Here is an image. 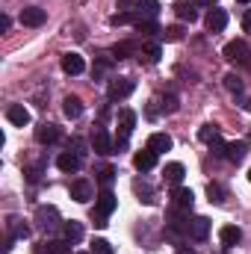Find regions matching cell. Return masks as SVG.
Here are the masks:
<instances>
[{"label":"cell","mask_w":251,"mask_h":254,"mask_svg":"<svg viewBox=\"0 0 251 254\" xmlns=\"http://www.w3.org/2000/svg\"><path fill=\"white\" fill-rule=\"evenodd\" d=\"M89 254H92V252H89Z\"/></svg>","instance_id":"cell-45"},{"label":"cell","mask_w":251,"mask_h":254,"mask_svg":"<svg viewBox=\"0 0 251 254\" xmlns=\"http://www.w3.org/2000/svg\"><path fill=\"white\" fill-rule=\"evenodd\" d=\"M243 30H246V33H251V9L243 15Z\"/></svg>","instance_id":"cell-39"},{"label":"cell","mask_w":251,"mask_h":254,"mask_svg":"<svg viewBox=\"0 0 251 254\" xmlns=\"http://www.w3.org/2000/svg\"><path fill=\"white\" fill-rule=\"evenodd\" d=\"M178 254H195L192 249H178Z\"/></svg>","instance_id":"cell-42"},{"label":"cell","mask_w":251,"mask_h":254,"mask_svg":"<svg viewBox=\"0 0 251 254\" xmlns=\"http://www.w3.org/2000/svg\"><path fill=\"white\" fill-rule=\"evenodd\" d=\"M71 198H74V201H80V204L92 201V198H95V187H92V181H86V178H77V181L71 184Z\"/></svg>","instance_id":"cell-8"},{"label":"cell","mask_w":251,"mask_h":254,"mask_svg":"<svg viewBox=\"0 0 251 254\" xmlns=\"http://www.w3.org/2000/svg\"><path fill=\"white\" fill-rule=\"evenodd\" d=\"M45 21H48V12H45V9H39V6L21 9V24H24V27H42Z\"/></svg>","instance_id":"cell-11"},{"label":"cell","mask_w":251,"mask_h":254,"mask_svg":"<svg viewBox=\"0 0 251 254\" xmlns=\"http://www.w3.org/2000/svg\"><path fill=\"white\" fill-rule=\"evenodd\" d=\"M6 225H9V237H15V240H27V237H30V228H27L21 219H9Z\"/></svg>","instance_id":"cell-27"},{"label":"cell","mask_w":251,"mask_h":254,"mask_svg":"<svg viewBox=\"0 0 251 254\" xmlns=\"http://www.w3.org/2000/svg\"><path fill=\"white\" fill-rule=\"evenodd\" d=\"M184 175H187L184 163H169V166L163 169V178H166L172 187H181V184H184Z\"/></svg>","instance_id":"cell-18"},{"label":"cell","mask_w":251,"mask_h":254,"mask_svg":"<svg viewBox=\"0 0 251 254\" xmlns=\"http://www.w3.org/2000/svg\"><path fill=\"white\" fill-rule=\"evenodd\" d=\"M222 54H225V60H228V63H237V65H243V68H251V48L243 42V39L228 42Z\"/></svg>","instance_id":"cell-2"},{"label":"cell","mask_w":251,"mask_h":254,"mask_svg":"<svg viewBox=\"0 0 251 254\" xmlns=\"http://www.w3.org/2000/svg\"><path fill=\"white\" fill-rule=\"evenodd\" d=\"M133 89H136V83H133L130 77H116V80L110 83L107 95H110V101H125L127 95H133Z\"/></svg>","instance_id":"cell-4"},{"label":"cell","mask_w":251,"mask_h":254,"mask_svg":"<svg viewBox=\"0 0 251 254\" xmlns=\"http://www.w3.org/2000/svg\"><path fill=\"white\" fill-rule=\"evenodd\" d=\"M225 145H228V142H222V136H216V139L210 142V151H213L216 157H225Z\"/></svg>","instance_id":"cell-37"},{"label":"cell","mask_w":251,"mask_h":254,"mask_svg":"<svg viewBox=\"0 0 251 254\" xmlns=\"http://www.w3.org/2000/svg\"><path fill=\"white\" fill-rule=\"evenodd\" d=\"M92 254H116L107 240H92Z\"/></svg>","instance_id":"cell-34"},{"label":"cell","mask_w":251,"mask_h":254,"mask_svg":"<svg viewBox=\"0 0 251 254\" xmlns=\"http://www.w3.org/2000/svg\"><path fill=\"white\" fill-rule=\"evenodd\" d=\"M6 119H9V125L24 127V125H30V110H27L24 104H12V107L6 110Z\"/></svg>","instance_id":"cell-13"},{"label":"cell","mask_w":251,"mask_h":254,"mask_svg":"<svg viewBox=\"0 0 251 254\" xmlns=\"http://www.w3.org/2000/svg\"><path fill=\"white\" fill-rule=\"evenodd\" d=\"M249 181H251V172H249Z\"/></svg>","instance_id":"cell-44"},{"label":"cell","mask_w":251,"mask_h":254,"mask_svg":"<svg viewBox=\"0 0 251 254\" xmlns=\"http://www.w3.org/2000/svg\"><path fill=\"white\" fill-rule=\"evenodd\" d=\"M113 178H116V169H110V166H107V169H101V178H98V181H101V187H104V190H110Z\"/></svg>","instance_id":"cell-36"},{"label":"cell","mask_w":251,"mask_h":254,"mask_svg":"<svg viewBox=\"0 0 251 254\" xmlns=\"http://www.w3.org/2000/svg\"><path fill=\"white\" fill-rule=\"evenodd\" d=\"M133 127H136V113H133V110H122V113H119V139H116L119 148H125L127 145Z\"/></svg>","instance_id":"cell-3"},{"label":"cell","mask_w":251,"mask_h":254,"mask_svg":"<svg viewBox=\"0 0 251 254\" xmlns=\"http://www.w3.org/2000/svg\"><path fill=\"white\" fill-rule=\"evenodd\" d=\"M207 234H210V219H204V216L187 219V237H192V240H207Z\"/></svg>","instance_id":"cell-10"},{"label":"cell","mask_w":251,"mask_h":254,"mask_svg":"<svg viewBox=\"0 0 251 254\" xmlns=\"http://www.w3.org/2000/svg\"><path fill=\"white\" fill-rule=\"evenodd\" d=\"M133 54H142V48H139L136 42H119V45L113 48V57H116V60H127V57H133Z\"/></svg>","instance_id":"cell-24"},{"label":"cell","mask_w":251,"mask_h":254,"mask_svg":"<svg viewBox=\"0 0 251 254\" xmlns=\"http://www.w3.org/2000/svg\"><path fill=\"white\" fill-rule=\"evenodd\" d=\"M225 86H228V92H234V95H243V92H246V83L240 80V74H228V77H225Z\"/></svg>","instance_id":"cell-31"},{"label":"cell","mask_w":251,"mask_h":254,"mask_svg":"<svg viewBox=\"0 0 251 254\" xmlns=\"http://www.w3.org/2000/svg\"><path fill=\"white\" fill-rule=\"evenodd\" d=\"M133 166H136V169H139V172H151V169H154V166H157V154H154V151H148V148H145V151H139V154H136V157H133Z\"/></svg>","instance_id":"cell-21"},{"label":"cell","mask_w":251,"mask_h":254,"mask_svg":"<svg viewBox=\"0 0 251 254\" xmlns=\"http://www.w3.org/2000/svg\"><path fill=\"white\" fill-rule=\"evenodd\" d=\"M219 240H222V246H225V249H234V246H240L243 231H240L237 225H225V228L219 231Z\"/></svg>","instance_id":"cell-17"},{"label":"cell","mask_w":251,"mask_h":254,"mask_svg":"<svg viewBox=\"0 0 251 254\" xmlns=\"http://www.w3.org/2000/svg\"><path fill=\"white\" fill-rule=\"evenodd\" d=\"M57 169L65 172V175H74V172H80L83 169V154H77V151H65L57 157Z\"/></svg>","instance_id":"cell-5"},{"label":"cell","mask_w":251,"mask_h":254,"mask_svg":"<svg viewBox=\"0 0 251 254\" xmlns=\"http://www.w3.org/2000/svg\"><path fill=\"white\" fill-rule=\"evenodd\" d=\"M207 195H210L213 204H222V201H225V190H222L219 184H207Z\"/></svg>","instance_id":"cell-32"},{"label":"cell","mask_w":251,"mask_h":254,"mask_svg":"<svg viewBox=\"0 0 251 254\" xmlns=\"http://www.w3.org/2000/svg\"><path fill=\"white\" fill-rule=\"evenodd\" d=\"M113 65H116V57H98V60H95V65H92V77H95V80H101V77H104Z\"/></svg>","instance_id":"cell-26"},{"label":"cell","mask_w":251,"mask_h":254,"mask_svg":"<svg viewBox=\"0 0 251 254\" xmlns=\"http://www.w3.org/2000/svg\"><path fill=\"white\" fill-rule=\"evenodd\" d=\"M136 33H142L145 39H151V36H157V33H163V30L157 27V21H139V24H136Z\"/></svg>","instance_id":"cell-29"},{"label":"cell","mask_w":251,"mask_h":254,"mask_svg":"<svg viewBox=\"0 0 251 254\" xmlns=\"http://www.w3.org/2000/svg\"><path fill=\"white\" fill-rule=\"evenodd\" d=\"M237 3H251V0H237Z\"/></svg>","instance_id":"cell-43"},{"label":"cell","mask_w":251,"mask_h":254,"mask_svg":"<svg viewBox=\"0 0 251 254\" xmlns=\"http://www.w3.org/2000/svg\"><path fill=\"white\" fill-rule=\"evenodd\" d=\"M83 68H86V63H83V57H80V54H65V57H63V71H65V74L77 77V74H83Z\"/></svg>","instance_id":"cell-19"},{"label":"cell","mask_w":251,"mask_h":254,"mask_svg":"<svg viewBox=\"0 0 251 254\" xmlns=\"http://www.w3.org/2000/svg\"><path fill=\"white\" fill-rule=\"evenodd\" d=\"M63 113L68 119H80V116H83V101H80L77 95H68L63 101Z\"/></svg>","instance_id":"cell-22"},{"label":"cell","mask_w":251,"mask_h":254,"mask_svg":"<svg viewBox=\"0 0 251 254\" xmlns=\"http://www.w3.org/2000/svg\"><path fill=\"white\" fill-rule=\"evenodd\" d=\"M60 136H63V130L57 125H51V122L36 127V142L39 145H54V142H60Z\"/></svg>","instance_id":"cell-9"},{"label":"cell","mask_w":251,"mask_h":254,"mask_svg":"<svg viewBox=\"0 0 251 254\" xmlns=\"http://www.w3.org/2000/svg\"><path fill=\"white\" fill-rule=\"evenodd\" d=\"M160 45L157 42H148V45H142V57H145V63H157L160 60Z\"/></svg>","instance_id":"cell-30"},{"label":"cell","mask_w":251,"mask_h":254,"mask_svg":"<svg viewBox=\"0 0 251 254\" xmlns=\"http://www.w3.org/2000/svg\"><path fill=\"white\" fill-rule=\"evenodd\" d=\"M172 204H175L178 210H192L195 195H192V190H187V187H175V192H172Z\"/></svg>","instance_id":"cell-16"},{"label":"cell","mask_w":251,"mask_h":254,"mask_svg":"<svg viewBox=\"0 0 251 254\" xmlns=\"http://www.w3.org/2000/svg\"><path fill=\"white\" fill-rule=\"evenodd\" d=\"M36 222H39V228L48 231V234L57 231V228H60V213H57V207H39Z\"/></svg>","instance_id":"cell-7"},{"label":"cell","mask_w":251,"mask_h":254,"mask_svg":"<svg viewBox=\"0 0 251 254\" xmlns=\"http://www.w3.org/2000/svg\"><path fill=\"white\" fill-rule=\"evenodd\" d=\"M63 234H65L68 243H80V240H83V225L74 222V219H71V222H63Z\"/></svg>","instance_id":"cell-25"},{"label":"cell","mask_w":251,"mask_h":254,"mask_svg":"<svg viewBox=\"0 0 251 254\" xmlns=\"http://www.w3.org/2000/svg\"><path fill=\"white\" fill-rule=\"evenodd\" d=\"M136 12L139 21H154L160 15V0H136Z\"/></svg>","instance_id":"cell-15"},{"label":"cell","mask_w":251,"mask_h":254,"mask_svg":"<svg viewBox=\"0 0 251 254\" xmlns=\"http://www.w3.org/2000/svg\"><path fill=\"white\" fill-rule=\"evenodd\" d=\"M71 246L74 243H68V240H54V243H45L36 254H71Z\"/></svg>","instance_id":"cell-23"},{"label":"cell","mask_w":251,"mask_h":254,"mask_svg":"<svg viewBox=\"0 0 251 254\" xmlns=\"http://www.w3.org/2000/svg\"><path fill=\"white\" fill-rule=\"evenodd\" d=\"M163 110H166V113H178V98H175V95H166V98H163Z\"/></svg>","instance_id":"cell-38"},{"label":"cell","mask_w":251,"mask_h":254,"mask_svg":"<svg viewBox=\"0 0 251 254\" xmlns=\"http://www.w3.org/2000/svg\"><path fill=\"white\" fill-rule=\"evenodd\" d=\"M9 27H12V21H9V18H6V15H3V21H0V30H3V33H6V30H9Z\"/></svg>","instance_id":"cell-40"},{"label":"cell","mask_w":251,"mask_h":254,"mask_svg":"<svg viewBox=\"0 0 251 254\" xmlns=\"http://www.w3.org/2000/svg\"><path fill=\"white\" fill-rule=\"evenodd\" d=\"M163 39H166V42H181V39H184V27H169V30H163Z\"/></svg>","instance_id":"cell-35"},{"label":"cell","mask_w":251,"mask_h":254,"mask_svg":"<svg viewBox=\"0 0 251 254\" xmlns=\"http://www.w3.org/2000/svg\"><path fill=\"white\" fill-rule=\"evenodd\" d=\"M92 148H95V154H101V157L116 154V145H113V139H110V133H107L104 127H98V130L92 133Z\"/></svg>","instance_id":"cell-6"},{"label":"cell","mask_w":251,"mask_h":254,"mask_svg":"<svg viewBox=\"0 0 251 254\" xmlns=\"http://www.w3.org/2000/svg\"><path fill=\"white\" fill-rule=\"evenodd\" d=\"M175 12H178V18H181V21H189V24L198 18V12H195V3H187V0H181V3L175 6Z\"/></svg>","instance_id":"cell-28"},{"label":"cell","mask_w":251,"mask_h":254,"mask_svg":"<svg viewBox=\"0 0 251 254\" xmlns=\"http://www.w3.org/2000/svg\"><path fill=\"white\" fill-rule=\"evenodd\" d=\"M204 24H207L210 33H222V30L228 27V12H225V9H210L207 18H204Z\"/></svg>","instance_id":"cell-12"},{"label":"cell","mask_w":251,"mask_h":254,"mask_svg":"<svg viewBox=\"0 0 251 254\" xmlns=\"http://www.w3.org/2000/svg\"><path fill=\"white\" fill-rule=\"evenodd\" d=\"M148 151H154L157 157L160 154H166L169 148H172V136L169 133H151V139H148V145H145Z\"/></svg>","instance_id":"cell-14"},{"label":"cell","mask_w":251,"mask_h":254,"mask_svg":"<svg viewBox=\"0 0 251 254\" xmlns=\"http://www.w3.org/2000/svg\"><path fill=\"white\" fill-rule=\"evenodd\" d=\"M192 3H195V6H213L216 0H192Z\"/></svg>","instance_id":"cell-41"},{"label":"cell","mask_w":251,"mask_h":254,"mask_svg":"<svg viewBox=\"0 0 251 254\" xmlns=\"http://www.w3.org/2000/svg\"><path fill=\"white\" fill-rule=\"evenodd\" d=\"M216 136H219V130H216L213 125H204L201 130H198V139H201V142H207V145H210V142H213Z\"/></svg>","instance_id":"cell-33"},{"label":"cell","mask_w":251,"mask_h":254,"mask_svg":"<svg viewBox=\"0 0 251 254\" xmlns=\"http://www.w3.org/2000/svg\"><path fill=\"white\" fill-rule=\"evenodd\" d=\"M116 195H113V190H101V195H98V201H95V210H92V222H95V228H107L110 222V216H113V210H116Z\"/></svg>","instance_id":"cell-1"},{"label":"cell","mask_w":251,"mask_h":254,"mask_svg":"<svg viewBox=\"0 0 251 254\" xmlns=\"http://www.w3.org/2000/svg\"><path fill=\"white\" fill-rule=\"evenodd\" d=\"M246 154H249V145H246V142H228V145H225V157H228L231 163H243Z\"/></svg>","instance_id":"cell-20"}]
</instances>
